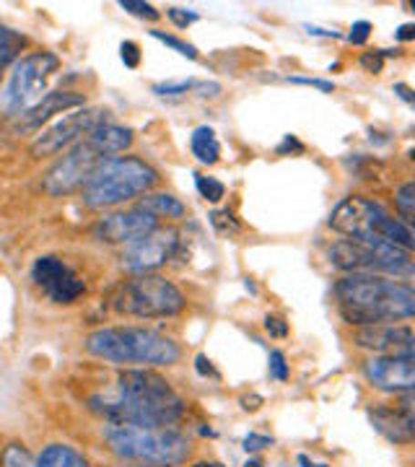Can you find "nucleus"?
<instances>
[{
	"instance_id": "f257e3e1",
	"label": "nucleus",
	"mask_w": 415,
	"mask_h": 467,
	"mask_svg": "<svg viewBox=\"0 0 415 467\" xmlns=\"http://www.w3.org/2000/svg\"><path fill=\"white\" fill-rule=\"evenodd\" d=\"M88 408L112 426L169 429L184 418V400L150 368H128L109 389L94 395Z\"/></svg>"
},
{
	"instance_id": "f03ea898",
	"label": "nucleus",
	"mask_w": 415,
	"mask_h": 467,
	"mask_svg": "<svg viewBox=\"0 0 415 467\" xmlns=\"http://www.w3.org/2000/svg\"><path fill=\"white\" fill-rule=\"evenodd\" d=\"M335 299L340 317L356 327L395 325L415 315L413 285L374 273H346L335 284Z\"/></svg>"
},
{
	"instance_id": "7ed1b4c3",
	"label": "nucleus",
	"mask_w": 415,
	"mask_h": 467,
	"mask_svg": "<svg viewBox=\"0 0 415 467\" xmlns=\"http://www.w3.org/2000/svg\"><path fill=\"white\" fill-rule=\"evenodd\" d=\"M88 356L117 367H174L182 358L180 346L149 327H99L83 340Z\"/></svg>"
},
{
	"instance_id": "20e7f679",
	"label": "nucleus",
	"mask_w": 415,
	"mask_h": 467,
	"mask_svg": "<svg viewBox=\"0 0 415 467\" xmlns=\"http://www.w3.org/2000/svg\"><path fill=\"white\" fill-rule=\"evenodd\" d=\"M159 182V171L138 156H112L99 161L81 187V201L91 211L117 208L146 195Z\"/></svg>"
},
{
	"instance_id": "39448f33",
	"label": "nucleus",
	"mask_w": 415,
	"mask_h": 467,
	"mask_svg": "<svg viewBox=\"0 0 415 467\" xmlns=\"http://www.w3.org/2000/svg\"><path fill=\"white\" fill-rule=\"evenodd\" d=\"M109 451L146 467H180L192 457L190 439L174 429H150V426H112L104 431Z\"/></svg>"
},
{
	"instance_id": "423d86ee",
	"label": "nucleus",
	"mask_w": 415,
	"mask_h": 467,
	"mask_svg": "<svg viewBox=\"0 0 415 467\" xmlns=\"http://www.w3.org/2000/svg\"><path fill=\"white\" fill-rule=\"evenodd\" d=\"M330 229L346 239H366V242H387L399 250L413 252V226L402 223L384 205L364 195H350L335 205L330 213Z\"/></svg>"
},
{
	"instance_id": "0eeeda50",
	"label": "nucleus",
	"mask_w": 415,
	"mask_h": 467,
	"mask_svg": "<svg viewBox=\"0 0 415 467\" xmlns=\"http://www.w3.org/2000/svg\"><path fill=\"white\" fill-rule=\"evenodd\" d=\"M330 265L343 273H374L410 284L415 267L413 254L387 242H366V239H337L327 252Z\"/></svg>"
},
{
	"instance_id": "6e6552de",
	"label": "nucleus",
	"mask_w": 415,
	"mask_h": 467,
	"mask_svg": "<svg viewBox=\"0 0 415 467\" xmlns=\"http://www.w3.org/2000/svg\"><path fill=\"white\" fill-rule=\"evenodd\" d=\"M112 306L128 317L164 319L180 315L187 301L171 281L150 273V275H135L119 285L112 296Z\"/></svg>"
},
{
	"instance_id": "1a4fd4ad",
	"label": "nucleus",
	"mask_w": 415,
	"mask_h": 467,
	"mask_svg": "<svg viewBox=\"0 0 415 467\" xmlns=\"http://www.w3.org/2000/svg\"><path fill=\"white\" fill-rule=\"evenodd\" d=\"M57 67H60V60L52 52H34V55L21 57L0 94V109L5 115L26 112L29 107L42 99L45 86Z\"/></svg>"
},
{
	"instance_id": "9d476101",
	"label": "nucleus",
	"mask_w": 415,
	"mask_h": 467,
	"mask_svg": "<svg viewBox=\"0 0 415 467\" xmlns=\"http://www.w3.org/2000/svg\"><path fill=\"white\" fill-rule=\"evenodd\" d=\"M104 161L99 150L94 149L88 140L76 143L73 149L67 150L60 161H55L50 171L45 174V192L52 198H60V195H70L76 190H81L83 182L88 180V174L94 171V167Z\"/></svg>"
},
{
	"instance_id": "9b49d317",
	"label": "nucleus",
	"mask_w": 415,
	"mask_h": 467,
	"mask_svg": "<svg viewBox=\"0 0 415 467\" xmlns=\"http://www.w3.org/2000/svg\"><path fill=\"white\" fill-rule=\"evenodd\" d=\"M101 122H107V109L101 107H83L73 115L63 117L60 122H55L45 133L39 135L32 143L34 159H47V156H57L60 150L73 146L78 138L88 135L94 128H99Z\"/></svg>"
},
{
	"instance_id": "f8f14e48",
	"label": "nucleus",
	"mask_w": 415,
	"mask_h": 467,
	"mask_svg": "<svg viewBox=\"0 0 415 467\" xmlns=\"http://www.w3.org/2000/svg\"><path fill=\"white\" fill-rule=\"evenodd\" d=\"M180 247V234L174 229H156L149 236L138 239L133 244H128L122 252V260L119 265L125 273H133V275H150L153 270L164 267L174 252Z\"/></svg>"
},
{
	"instance_id": "ddd939ff",
	"label": "nucleus",
	"mask_w": 415,
	"mask_h": 467,
	"mask_svg": "<svg viewBox=\"0 0 415 467\" xmlns=\"http://www.w3.org/2000/svg\"><path fill=\"white\" fill-rule=\"evenodd\" d=\"M32 281L52 304H76L86 294V284L78 278V273L52 254H45L34 263Z\"/></svg>"
},
{
	"instance_id": "4468645a",
	"label": "nucleus",
	"mask_w": 415,
	"mask_h": 467,
	"mask_svg": "<svg viewBox=\"0 0 415 467\" xmlns=\"http://www.w3.org/2000/svg\"><path fill=\"white\" fill-rule=\"evenodd\" d=\"M366 382L387 395H405L415 387V356H371L364 361Z\"/></svg>"
},
{
	"instance_id": "2eb2a0df",
	"label": "nucleus",
	"mask_w": 415,
	"mask_h": 467,
	"mask_svg": "<svg viewBox=\"0 0 415 467\" xmlns=\"http://www.w3.org/2000/svg\"><path fill=\"white\" fill-rule=\"evenodd\" d=\"M159 229V221L143 211H117V213H109V216L99 218L94 223V239L97 242H104V244H133L138 239L149 236L150 232Z\"/></svg>"
},
{
	"instance_id": "dca6fc26",
	"label": "nucleus",
	"mask_w": 415,
	"mask_h": 467,
	"mask_svg": "<svg viewBox=\"0 0 415 467\" xmlns=\"http://www.w3.org/2000/svg\"><path fill=\"white\" fill-rule=\"evenodd\" d=\"M368 420L379 434L392 444H413L415 439V410L413 392L398 395L395 405H377L368 410Z\"/></svg>"
},
{
	"instance_id": "f3484780",
	"label": "nucleus",
	"mask_w": 415,
	"mask_h": 467,
	"mask_svg": "<svg viewBox=\"0 0 415 467\" xmlns=\"http://www.w3.org/2000/svg\"><path fill=\"white\" fill-rule=\"evenodd\" d=\"M358 348L371 350L374 356H413L415 335L408 325H366L353 335Z\"/></svg>"
},
{
	"instance_id": "a211bd4d",
	"label": "nucleus",
	"mask_w": 415,
	"mask_h": 467,
	"mask_svg": "<svg viewBox=\"0 0 415 467\" xmlns=\"http://www.w3.org/2000/svg\"><path fill=\"white\" fill-rule=\"evenodd\" d=\"M83 104H86V99H83V94H78V91H50V94H45L42 99L36 101L34 107H29L26 112L18 115L16 130L18 133H34L52 115L66 112V109H76V107H83Z\"/></svg>"
},
{
	"instance_id": "6ab92c4d",
	"label": "nucleus",
	"mask_w": 415,
	"mask_h": 467,
	"mask_svg": "<svg viewBox=\"0 0 415 467\" xmlns=\"http://www.w3.org/2000/svg\"><path fill=\"white\" fill-rule=\"evenodd\" d=\"M86 140L99 150L104 159H112L117 153L130 149L133 130L130 128H122V125H115V122H101L99 128H94L91 133L86 135Z\"/></svg>"
},
{
	"instance_id": "aec40b11",
	"label": "nucleus",
	"mask_w": 415,
	"mask_h": 467,
	"mask_svg": "<svg viewBox=\"0 0 415 467\" xmlns=\"http://www.w3.org/2000/svg\"><path fill=\"white\" fill-rule=\"evenodd\" d=\"M138 211H143V213H149L156 221L159 218H171V221H180L187 213V208H184V202L180 198H174V195H169V192H146V198H140L138 202Z\"/></svg>"
},
{
	"instance_id": "412c9836",
	"label": "nucleus",
	"mask_w": 415,
	"mask_h": 467,
	"mask_svg": "<svg viewBox=\"0 0 415 467\" xmlns=\"http://www.w3.org/2000/svg\"><path fill=\"white\" fill-rule=\"evenodd\" d=\"M190 149H192V156L198 159L200 164L213 167L218 161V156H221V143H218L216 130L208 128V125L195 128L192 135H190Z\"/></svg>"
},
{
	"instance_id": "4be33fe9",
	"label": "nucleus",
	"mask_w": 415,
	"mask_h": 467,
	"mask_svg": "<svg viewBox=\"0 0 415 467\" xmlns=\"http://www.w3.org/2000/svg\"><path fill=\"white\" fill-rule=\"evenodd\" d=\"M36 467H91V462L67 444H50L39 454Z\"/></svg>"
},
{
	"instance_id": "5701e85b",
	"label": "nucleus",
	"mask_w": 415,
	"mask_h": 467,
	"mask_svg": "<svg viewBox=\"0 0 415 467\" xmlns=\"http://www.w3.org/2000/svg\"><path fill=\"white\" fill-rule=\"evenodd\" d=\"M26 47V36L5 24H0V70L11 66Z\"/></svg>"
},
{
	"instance_id": "b1692460",
	"label": "nucleus",
	"mask_w": 415,
	"mask_h": 467,
	"mask_svg": "<svg viewBox=\"0 0 415 467\" xmlns=\"http://www.w3.org/2000/svg\"><path fill=\"white\" fill-rule=\"evenodd\" d=\"M395 211H398V218L402 223L413 226L415 216V184L405 182L402 187L395 190Z\"/></svg>"
},
{
	"instance_id": "393cba45",
	"label": "nucleus",
	"mask_w": 415,
	"mask_h": 467,
	"mask_svg": "<svg viewBox=\"0 0 415 467\" xmlns=\"http://www.w3.org/2000/svg\"><path fill=\"white\" fill-rule=\"evenodd\" d=\"M0 467H36V460L24 444L14 441V444L3 447V451H0Z\"/></svg>"
},
{
	"instance_id": "a878e982",
	"label": "nucleus",
	"mask_w": 415,
	"mask_h": 467,
	"mask_svg": "<svg viewBox=\"0 0 415 467\" xmlns=\"http://www.w3.org/2000/svg\"><path fill=\"white\" fill-rule=\"evenodd\" d=\"M195 187H198L200 198H205L208 202L223 201L226 195V184L216 180V177H202V174H195Z\"/></svg>"
},
{
	"instance_id": "bb28decb",
	"label": "nucleus",
	"mask_w": 415,
	"mask_h": 467,
	"mask_svg": "<svg viewBox=\"0 0 415 467\" xmlns=\"http://www.w3.org/2000/svg\"><path fill=\"white\" fill-rule=\"evenodd\" d=\"M150 36H153V39H159V42H164L169 50L180 52V55L190 57V60H195V57H198V50H195L190 42H184V39H180V36H174V34H166L161 32V29H150Z\"/></svg>"
},
{
	"instance_id": "cd10ccee",
	"label": "nucleus",
	"mask_w": 415,
	"mask_h": 467,
	"mask_svg": "<svg viewBox=\"0 0 415 467\" xmlns=\"http://www.w3.org/2000/svg\"><path fill=\"white\" fill-rule=\"evenodd\" d=\"M119 8L125 14H130V16L146 18V21H159L161 18V14L150 3H143V0H119Z\"/></svg>"
},
{
	"instance_id": "c85d7f7f",
	"label": "nucleus",
	"mask_w": 415,
	"mask_h": 467,
	"mask_svg": "<svg viewBox=\"0 0 415 467\" xmlns=\"http://www.w3.org/2000/svg\"><path fill=\"white\" fill-rule=\"evenodd\" d=\"M198 91V81H164V84L153 86L156 97H182L187 91Z\"/></svg>"
},
{
	"instance_id": "c756f323",
	"label": "nucleus",
	"mask_w": 415,
	"mask_h": 467,
	"mask_svg": "<svg viewBox=\"0 0 415 467\" xmlns=\"http://www.w3.org/2000/svg\"><path fill=\"white\" fill-rule=\"evenodd\" d=\"M270 377L278 379V382L288 379V364H285L283 350H270Z\"/></svg>"
},
{
	"instance_id": "7c9ffc66",
	"label": "nucleus",
	"mask_w": 415,
	"mask_h": 467,
	"mask_svg": "<svg viewBox=\"0 0 415 467\" xmlns=\"http://www.w3.org/2000/svg\"><path fill=\"white\" fill-rule=\"evenodd\" d=\"M166 16L171 18V24H174V26H180V29H187L190 24H195V21L200 18L195 11H184V8H169V11H166Z\"/></svg>"
},
{
	"instance_id": "2f4dec72",
	"label": "nucleus",
	"mask_w": 415,
	"mask_h": 467,
	"mask_svg": "<svg viewBox=\"0 0 415 467\" xmlns=\"http://www.w3.org/2000/svg\"><path fill=\"white\" fill-rule=\"evenodd\" d=\"M371 24L368 21H356L353 26H350V34H348V42L350 45H366V39L371 36Z\"/></svg>"
},
{
	"instance_id": "473e14b6",
	"label": "nucleus",
	"mask_w": 415,
	"mask_h": 467,
	"mask_svg": "<svg viewBox=\"0 0 415 467\" xmlns=\"http://www.w3.org/2000/svg\"><path fill=\"white\" fill-rule=\"evenodd\" d=\"M119 52H122V63L128 67L140 66V47H138L135 42H130V39L122 42V45H119Z\"/></svg>"
},
{
	"instance_id": "72a5a7b5",
	"label": "nucleus",
	"mask_w": 415,
	"mask_h": 467,
	"mask_svg": "<svg viewBox=\"0 0 415 467\" xmlns=\"http://www.w3.org/2000/svg\"><path fill=\"white\" fill-rule=\"evenodd\" d=\"M242 447H244V451H249V454H254V451L265 450V447H273V439L263 434H249L247 439L242 441Z\"/></svg>"
},
{
	"instance_id": "f704fd0d",
	"label": "nucleus",
	"mask_w": 415,
	"mask_h": 467,
	"mask_svg": "<svg viewBox=\"0 0 415 467\" xmlns=\"http://www.w3.org/2000/svg\"><path fill=\"white\" fill-rule=\"evenodd\" d=\"M382 66H384L382 50H374V52H366V55H361V67L368 70V73H379Z\"/></svg>"
},
{
	"instance_id": "c9c22d12",
	"label": "nucleus",
	"mask_w": 415,
	"mask_h": 467,
	"mask_svg": "<svg viewBox=\"0 0 415 467\" xmlns=\"http://www.w3.org/2000/svg\"><path fill=\"white\" fill-rule=\"evenodd\" d=\"M288 84H299V86H315L319 91H325V94H330L335 84L332 81H322V78H304V76H291L288 78Z\"/></svg>"
},
{
	"instance_id": "e433bc0d",
	"label": "nucleus",
	"mask_w": 415,
	"mask_h": 467,
	"mask_svg": "<svg viewBox=\"0 0 415 467\" xmlns=\"http://www.w3.org/2000/svg\"><path fill=\"white\" fill-rule=\"evenodd\" d=\"M265 330L270 333V337H285L288 335V325L281 317H275V315H267Z\"/></svg>"
},
{
	"instance_id": "4c0bfd02",
	"label": "nucleus",
	"mask_w": 415,
	"mask_h": 467,
	"mask_svg": "<svg viewBox=\"0 0 415 467\" xmlns=\"http://www.w3.org/2000/svg\"><path fill=\"white\" fill-rule=\"evenodd\" d=\"M195 368H198L200 377H213V379H218L216 368H213V364H211V358H208V356H202V353L195 358Z\"/></svg>"
},
{
	"instance_id": "58836bf2",
	"label": "nucleus",
	"mask_w": 415,
	"mask_h": 467,
	"mask_svg": "<svg viewBox=\"0 0 415 467\" xmlns=\"http://www.w3.org/2000/svg\"><path fill=\"white\" fill-rule=\"evenodd\" d=\"M395 39H399V42H410V39H415V24H402L398 32H395Z\"/></svg>"
},
{
	"instance_id": "ea45409f",
	"label": "nucleus",
	"mask_w": 415,
	"mask_h": 467,
	"mask_svg": "<svg viewBox=\"0 0 415 467\" xmlns=\"http://www.w3.org/2000/svg\"><path fill=\"white\" fill-rule=\"evenodd\" d=\"M395 94H398V97H399V99H402V101H408V104H413V101H415L413 88H410V86L395 84Z\"/></svg>"
},
{
	"instance_id": "a19ab883",
	"label": "nucleus",
	"mask_w": 415,
	"mask_h": 467,
	"mask_svg": "<svg viewBox=\"0 0 415 467\" xmlns=\"http://www.w3.org/2000/svg\"><path fill=\"white\" fill-rule=\"evenodd\" d=\"M263 405V398L260 395H252V398H242V408L244 410H257Z\"/></svg>"
},
{
	"instance_id": "79ce46f5",
	"label": "nucleus",
	"mask_w": 415,
	"mask_h": 467,
	"mask_svg": "<svg viewBox=\"0 0 415 467\" xmlns=\"http://www.w3.org/2000/svg\"><path fill=\"white\" fill-rule=\"evenodd\" d=\"M306 32L312 34V36H327V39H337L340 36L337 32H327V29H319V26H306Z\"/></svg>"
},
{
	"instance_id": "37998d69",
	"label": "nucleus",
	"mask_w": 415,
	"mask_h": 467,
	"mask_svg": "<svg viewBox=\"0 0 415 467\" xmlns=\"http://www.w3.org/2000/svg\"><path fill=\"white\" fill-rule=\"evenodd\" d=\"M299 465L301 467H327V465H322V462H315V460H309L306 454H299Z\"/></svg>"
},
{
	"instance_id": "c03bdc74",
	"label": "nucleus",
	"mask_w": 415,
	"mask_h": 467,
	"mask_svg": "<svg viewBox=\"0 0 415 467\" xmlns=\"http://www.w3.org/2000/svg\"><path fill=\"white\" fill-rule=\"evenodd\" d=\"M244 467H263V460H260V457H252V460L244 462Z\"/></svg>"
},
{
	"instance_id": "a18cd8bd",
	"label": "nucleus",
	"mask_w": 415,
	"mask_h": 467,
	"mask_svg": "<svg viewBox=\"0 0 415 467\" xmlns=\"http://www.w3.org/2000/svg\"><path fill=\"white\" fill-rule=\"evenodd\" d=\"M192 467H223L221 462H195Z\"/></svg>"
}]
</instances>
